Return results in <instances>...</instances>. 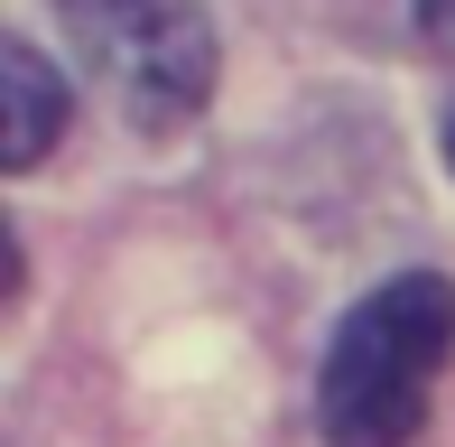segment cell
<instances>
[{"instance_id":"1","label":"cell","mask_w":455,"mask_h":447,"mask_svg":"<svg viewBox=\"0 0 455 447\" xmlns=\"http://www.w3.org/2000/svg\"><path fill=\"white\" fill-rule=\"evenodd\" d=\"M455 354V289L437 271H400L344 317V336L325 345L316 419L335 447H409L427 429V392H437Z\"/></svg>"},{"instance_id":"2","label":"cell","mask_w":455,"mask_h":447,"mask_svg":"<svg viewBox=\"0 0 455 447\" xmlns=\"http://www.w3.org/2000/svg\"><path fill=\"white\" fill-rule=\"evenodd\" d=\"M84 47L93 85L121 103V121L140 131H177L204 112L214 93V28L204 0H56Z\"/></svg>"},{"instance_id":"3","label":"cell","mask_w":455,"mask_h":447,"mask_svg":"<svg viewBox=\"0 0 455 447\" xmlns=\"http://www.w3.org/2000/svg\"><path fill=\"white\" fill-rule=\"evenodd\" d=\"M0 103H10V158H0V168H37V158L56 150V121H66V75H56L28 37L0 47Z\"/></svg>"},{"instance_id":"4","label":"cell","mask_w":455,"mask_h":447,"mask_svg":"<svg viewBox=\"0 0 455 447\" xmlns=\"http://www.w3.org/2000/svg\"><path fill=\"white\" fill-rule=\"evenodd\" d=\"M419 28H427V37H446V47H455V0H419Z\"/></svg>"},{"instance_id":"5","label":"cell","mask_w":455,"mask_h":447,"mask_svg":"<svg viewBox=\"0 0 455 447\" xmlns=\"http://www.w3.org/2000/svg\"><path fill=\"white\" fill-rule=\"evenodd\" d=\"M437 140H446V168H455V103H446V121H437Z\"/></svg>"}]
</instances>
